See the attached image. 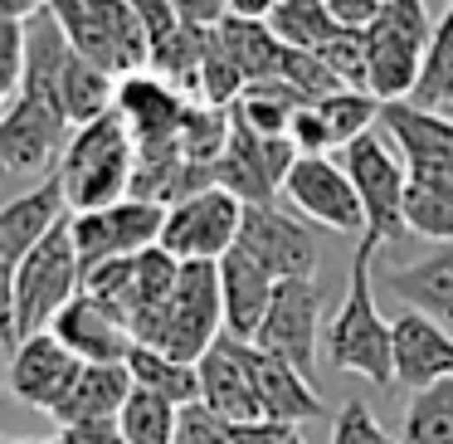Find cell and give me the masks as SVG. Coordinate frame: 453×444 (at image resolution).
<instances>
[{
  "label": "cell",
  "instance_id": "obj_1",
  "mask_svg": "<svg viewBox=\"0 0 453 444\" xmlns=\"http://www.w3.org/2000/svg\"><path fill=\"white\" fill-rule=\"evenodd\" d=\"M375 249L361 245L351 259V278H346V298L336 313L326 317V362L346 376H361L371 386H395V362H390V323H385L380 303H375L371 284Z\"/></svg>",
  "mask_w": 453,
  "mask_h": 444
},
{
  "label": "cell",
  "instance_id": "obj_2",
  "mask_svg": "<svg viewBox=\"0 0 453 444\" xmlns=\"http://www.w3.org/2000/svg\"><path fill=\"white\" fill-rule=\"evenodd\" d=\"M132 176H137V142H132L127 122L118 113H103V118L73 128L69 147H64V161H59L69 215L127 200Z\"/></svg>",
  "mask_w": 453,
  "mask_h": 444
},
{
  "label": "cell",
  "instance_id": "obj_3",
  "mask_svg": "<svg viewBox=\"0 0 453 444\" xmlns=\"http://www.w3.org/2000/svg\"><path fill=\"white\" fill-rule=\"evenodd\" d=\"M50 15L69 35L73 54L108 69L112 79L151 69V44L132 0H50Z\"/></svg>",
  "mask_w": 453,
  "mask_h": 444
},
{
  "label": "cell",
  "instance_id": "obj_4",
  "mask_svg": "<svg viewBox=\"0 0 453 444\" xmlns=\"http://www.w3.org/2000/svg\"><path fill=\"white\" fill-rule=\"evenodd\" d=\"M434 15L424 0H385L375 25L361 35L371 64V93L380 103H410L434 40Z\"/></svg>",
  "mask_w": 453,
  "mask_h": 444
},
{
  "label": "cell",
  "instance_id": "obj_5",
  "mask_svg": "<svg viewBox=\"0 0 453 444\" xmlns=\"http://www.w3.org/2000/svg\"><path fill=\"white\" fill-rule=\"evenodd\" d=\"M83 293V259L73 245V225L50 230V239L30 249V254L15 264V327H20V342L35 332H50L54 317Z\"/></svg>",
  "mask_w": 453,
  "mask_h": 444
},
{
  "label": "cell",
  "instance_id": "obj_6",
  "mask_svg": "<svg viewBox=\"0 0 453 444\" xmlns=\"http://www.w3.org/2000/svg\"><path fill=\"white\" fill-rule=\"evenodd\" d=\"M336 161L346 167L356 196H361V210H365V239L361 245H371L375 254H380L385 245H395V239L410 235V220H404V186H410V171H404L395 142L385 137L380 128H371L365 137H356L351 147H342Z\"/></svg>",
  "mask_w": 453,
  "mask_h": 444
},
{
  "label": "cell",
  "instance_id": "obj_7",
  "mask_svg": "<svg viewBox=\"0 0 453 444\" xmlns=\"http://www.w3.org/2000/svg\"><path fill=\"white\" fill-rule=\"evenodd\" d=\"M225 337V303H219V264H180L176 293L142 337L147 347L200 366V356Z\"/></svg>",
  "mask_w": 453,
  "mask_h": 444
},
{
  "label": "cell",
  "instance_id": "obj_8",
  "mask_svg": "<svg viewBox=\"0 0 453 444\" xmlns=\"http://www.w3.org/2000/svg\"><path fill=\"white\" fill-rule=\"evenodd\" d=\"M69 137H73V122L54 103L15 93V103L0 113V181L54 176Z\"/></svg>",
  "mask_w": 453,
  "mask_h": 444
},
{
  "label": "cell",
  "instance_id": "obj_9",
  "mask_svg": "<svg viewBox=\"0 0 453 444\" xmlns=\"http://www.w3.org/2000/svg\"><path fill=\"white\" fill-rule=\"evenodd\" d=\"M322 308H326V288L317 278H283L273 288V308H268L254 347L283 356L288 366L312 376L317 362H322Z\"/></svg>",
  "mask_w": 453,
  "mask_h": 444
},
{
  "label": "cell",
  "instance_id": "obj_10",
  "mask_svg": "<svg viewBox=\"0 0 453 444\" xmlns=\"http://www.w3.org/2000/svg\"><path fill=\"white\" fill-rule=\"evenodd\" d=\"M239 225H244V206L229 191L210 186L166 210L161 249L176 254L180 264H219L239 245Z\"/></svg>",
  "mask_w": 453,
  "mask_h": 444
},
{
  "label": "cell",
  "instance_id": "obj_11",
  "mask_svg": "<svg viewBox=\"0 0 453 444\" xmlns=\"http://www.w3.org/2000/svg\"><path fill=\"white\" fill-rule=\"evenodd\" d=\"M73 225V245H79L83 259V274L108 259H132L142 249L161 245V225H166V206L157 200H118V206H103V210H83V215H69Z\"/></svg>",
  "mask_w": 453,
  "mask_h": 444
},
{
  "label": "cell",
  "instance_id": "obj_12",
  "mask_svg": "<svg viewBox=\"0 0 453 444\" xmlns=\"http://www.w3.org/2000/svg\"><path fill=\"white\" fill-rule=\"evenodd\" d=\"M283 196L307 225L365 239V210H361V196H356V186H351L342 161L297 157V167L288 171V181H283Z\"/></svg>",
  "mask_w": 453,
  "mask_h": 444
},
{
  "label": "cell",
  "instance_id": "obj_13",
  "mask_svg": "<svg viewBox=\"0 0 453 444\" xmlns=\"http://www.w3.org/2000/svg\"><path fill=\"white\" fill-rule=\"evenodd\" d=\"M293 167H297V147L288 137H258V132L234 122L225 157L215 161V186L229 191L239 206H273L283 196V181Z\"/></svg>",
  "mask_w": 453,
  "mask_h": 444
},
{
  "label": "cell",
  "instance_id": "obj_14",
  "mask_svg": "<svg viewBox=\"0 0 453 444\" xmlns=\"http://www.w3.org/2000/svg\"><path fill=\"white\" fill-rule=\"evenodd\" d=\"M239 249L249 259L283 278H312L317 274V230L303 215H288L283 206H244V225H239Z\"/></svg>",
  "mask_w": 453,
  "mask_h": 444
},
{
  "label": "cell",
  "instance_id": "obj_15",
  "mask_svg": "<svg viewBox=\"0 0 453 444\" xmlns=\"http://www.w3.org/2000/svg\"><path fill=\"white\" fill-rule=\"evenodd\" d=\"M190 98L180 89H171L166 79H157L151 69L127 74L118 79V98H112V113L127 122L137 152H166L180 147V122H186Z\"/></svg>",
  "mask_w": 453,
  "mask_h": 444
},
{
  "label": "cell",
  "instance_id": "obj_16",
  "mask_svg": "<svg viewBox=\"0 0 453 444\" xmlns=\"http://www.w3.org/2000/svg\"><path fill=\"white\" fill-rule=\"evenodd\" d=\"M79 356L59 342L54 332H35L25 337L20 347L11 352V371H5V386L11 395H20L30 410H44V415H59V405L69 401L73 381L83 376Z\"/></svg>",
  "mask_w": 453,
  "mask_h": 444
},
{
  "label": "cell",
  "instance_id": "obj_17",
  "mask_svg": "<svg viewBox=\"0 0 453 444\" xmlns=\"http://www.w3.org/2000/svg\"><path fill=\"white\" fill-rule=\"evenodd\" d=\"M390 362L395 386L404 391H429L439 381H453V332L414 308H400L390 317Z\"/></svg>",
  "mask_w": 453,
  "mask_h": 444
},
{
  "label": "cell",
  "instance_id": "obj_18",
  "mask_svg": "<svg viewBox=\"0 0 453 444\" xmlns=\"http://www.w3.org/2000/svg\"><path fill=\"white\" fill-rule=\"evenodd\" d=\"M200 405L215 410L219 420H264L258 405V381H254V342H234L219 337L205 356H200Z\"/></svg>",
  "mask_w": 453,
  "mask_h": 444
},
{
  "label": "cell",
  "instance_id": "obj_19",
  "mask_svg": "<svg viewBox=\"0 0 453 444\" xmlns=\"http://www.w3.org/2000/svg\"><path fill=\"white\" fill-rule=\"evenodd\" d=\"M50 332L59 337V342L69 347L79 362H88V366H127L132 347H137L132 327L122 323V317L112 313L108 303H98L93 293H79V298H73V303L64 308L59 317H54Z\"/></svg>",
  "mask_w": 453,
  "mask_h": 444
},
{
  "label": "cell",
  "instance_id": "obj_20",
  "mask_svg": "<svg viewBox=\"0 0 453 444\" xmlns=\"http://www.w3.org/2000/svg\"><path fill=\"white\" fill-rule=\"evenodd\" d=\"M64 220H69V196H64V181H59V171H54V176L35 181L30 191H20L15 200L0 206V259L15 269L40 239H50V230L64 225Z\"/></svg>",
  "mask_w": 453,
  "mask_h": 444
},
{
  "label": "cell",
  "instance_id": "obj_21",
  "mask_svg": "<svg viewBox=\"0 0 453 444\" xmlns=\"http://www.w3.org/2000/svg\"><path fill=\"white\" fill-rule=\"evenodd\" d=\"M273 288L278 278L268 274L258 259H249L244 249H229L219 259V303H225V337L234 342H254L264 327L268 308H273Z\"/></svg>",
  "mask_w": 453,
  "mask_h": 444
},
{
  "label": "cell",
  "instance_id": "obj_22",
  "mask_svg": "<svg viewBox=\"0 0 453 444\" xmlns=\"http://www.w3.org/2000/svg\"><path fill=\"white\" fill-rule=\"evenodd\" d=\"M254 381H258L264 420L297 430V425L322 420V415H326V405H322V395H317L312 376H303L297 366H288L283 356H273V352H258V347H254Z\"/></svg>",
  "mask_w": 453,
  "mask_h": 444
},
{
  "label": "cell",
  "instance_id": "obj_23",
  "mask_svg": "<svg viewBox=\"0 0 453 444\" xmlns=\"http://www.w3.org/2000/svg\"><path fill=\"white\" fill-rule=\"evenodd\" d=\"M385 288L395 293L400 308H414V313L434 317L439 327L453 332V245H439L434 254L395 269L385 278Z\"/></svg>",
  "mask_w": 453,
  "mask_h": 444
},
{
  "label": "cell",
  "instance_id": "obj_24",
  "mask_svg": "<svg viewBox=\"0 0 453 444\" xmlns=\"http://www.w3.org/2000/svg\"><path fill=\"white\" fill-rule=\"evenodd\" d=\"M132 391L137 386H132L127 366H83V376L73 381L69 401L59 405L54 420H59V430H69V425H118Z\"/></svg>",
  "mask_w": 453,
  "mask_h": 444
},
{
  "label": "cell",
  "instance_id": "obj_25",
  "mask_svg": "<svg viewBox=\"0 0 453 444\" xmlns=\"http://www.w3.org/2000/svg\"><path fill=\"white\" fill-rule=\"evenodd\" d=\"M215 40H219V50L229 54V64L244 74V83L278 79L283 40H278L264 20H234V15H225V20H219V30H215Z\"/></svg>",
  "mask_w": 453,
  "mask_h": 444
},
{
  "label": "cell",
  "instance_id": "obj_26",
  "mask_svg": "<svg viewBox=\"0 0 453 444\" xmlns=\"http://www.w3.org/2000/svg\"><path fill=\"white\" fill-rule=\"evenodd\" d=\"M127 371H132V386H137V391H151V395H161V401L180 405V410H186V405H200V366L176 362V356L137 342L127 356Z\"/></svg>",
  "mask_w": 453,
  "mask_h": 444
},
{
  "label": "cell",
  "instance_id": "obj_27",
  "mask_svg": "<svg viewBox=\"0 0 453 444\" xmlns=\"http://www.w3.org/2000/svg\"><path fill=\"white\" fill-rule=\"evenodd\" d=\"M297 108H307V98L293 89V83L264 79V83H249V89L239 93V103L229 108V118H234L239 128L258 132V137H288Z\"/></svg>",
  "mask_w": 453,
  "mask_h": 444
},
{
  "label": "cell",
  "instance_id": "obj_28",
  "mask_svg": "<svg viewBox=\"0 0 453 444\" xmlns=\"http://www.w3.org/2000/svg\"><path fill=\"white\" fill-rule=\"evenodd\" d=\"M112 98H118V79H112L108 69H98V64H88L83 54H73L69 69H64V83H59L64 118H69L73 128H83V122L112 113Z\"/></svg>",
  "mask_w": 453,
  "mask_h": 444
},
{
  "label": "cell",
  "instance_id": "obj_29",
  "mask_svg": "<svg viewBox=\"0 0 453 444\" xmlns=\"http://www.w3.org/2000/svg\"><path fill=\"white\" fill-rule=\"evenodd\" d=\"M400 444H453V381L410 395L400 420Z\"/></svg>",
  "mask_w": 453,
  "mask_h": 444
},
{
  "label": "cell",
  "instance_id": "obj_30",
  "mask_svg": "<svg viewBox=\"0 0 453 444\" xmlns=\"http://www.w3.org/2000/svg\"><path fill=\"white\" fill-rule=\"evenodd\" d=\"M122 444H176L180 434V405L161 401L151 391H132L118 415Z\"/></svg>",
  "mask_w": 453,
  "mask_h": 444
},
{
  "label": "cell",
  "instance_id": "obj_31",
  "mask_svg": "<svg viewBox=\"0 0 453 444\" xmlns=\"http://www.w3.org/2000/svg\"><path fill=\"white\" fill-rule=\"evenodd\" d=\"M419 108H453V0L443 5L439 25H434V40H429V54H424V74L414 83V98Z\"/></svg>",
  "mask_w": 453,
  "mask_h": 444
},
{
  "label": "cell",
  "instance_id": "obj_32",
  "mask_svg": "<svg viewBox=\"0 0 453 444\" xmlns=\"http://www.w3.org/2000/svg\"><path fill=\"white\" fill-rule=\"evenodd\" d=\"M268 30L288 44V50H322L326 40H336V20L326 15V0H283L268 20Z\"/></svg>",
  "mask_w": 453,
  "mask_h": 444
},
{
  "label": "cell",
  "instance_id": "obj_33",
  "mask_svg": "<svg viewBox=\"0 0 453 444\" xmlns=\"http://www.w3.org/2000/svg\"><path fill=\"white\" fill-rule=\"evenodd\" d=\"M312 108L322 113V122L332 128L336 152H342V147H351L356 137H365V132H371L375 122H380V108H385V103H380V98H371V93L342 89V93H332V98L312 103Z\"/></svg>",
  "mask_w": 453,
  "mask_h": 444
},
{
  "label": "cell",
  "instance_id": "obj_34",
  "mask_svg": "<svg viewBox=\"0 0 453 444\" xmlns=\"http://www.w3.org/2000/svg\"><path fill=\"white\" fill-rule=\"evenodd\" d=\"M244 74L229 64V54L219 50L215 30H210V44H205V59H200V83H196V103H210V108H234L239 93H244Z\"/></svg>",
  "mask_w": 453,
  "mask_h": 444
},
{
  "label": "cell",
  "instance_id": "obj_35",
  "mask_svg": "<svg viewBox=\"0 0 453 444\" xmlns=\"http://www.w3.org/2000/svg\"><path fill=\"white\" fill-rule=\"evenodd\" d=\"M278 79L293 83L307 103H322V98H332V93H342V79H336V74L326 69V59H322V54H312V50H288V44H283Z\"/></svg>",
  "mask_w": 453,
  "mask_h": 444
},
{
  "label": "cell",
  "instance_id": "obj_36",
  "mask_svg": "<svg viewBox=\"0 0 453 444\" xmlns=\"http://www.w3.org/2000/svg\"><path fill=\"white\" fill-rule=\"evenodd\" d=\"M326 59V69L342 79V89H356V93H371V64H365V40L361 35H336V40H326L322 50H317ZM375 98V93H371Z\"/></svg>",
  "mask_w": 453,
  "mask_h": 444
},
{
  "label": "cell",
  "instance_id": "obj_37",
  "mask_svg": "<svg viewBox=\"0 0 453 444\" xmlns=\"http://www.w3.org/2000/svg\"><path fill=\"white\" fill-rule=\"evenodd\" d=\"M332 444H400V434H390L380 420H375V410L361 401V395H351V401L336 410V425H332Z\"/></svg>",
  "mask_w": 453,
  "mask_h": 444
},
{
  "label": "cell",
  "instance_id": "obj_38",
  "mask_svg": "<svg viewBox=\"0 0 453 444\" xmlns=\"http://www.w3.org/2000/svg\"><path fill=\"white\" fill-rule=\"evenodd\" d=\"M25 79V20L0 15V98H11Z\"/></svg>",
  "mask_w": 453,
  "mask_h": 444
},
{
  "label": "cell",
  "instance_id": "obj_39",
  "mask_svg": "<svg viewBox=\"0 0 453 444\" xmlns=\"http://www.w3.org/2000/svg\"><path fill=\"white\" fill-rule=\"evenodd\" d=\"M176 444H234V425L219 420L215 410H205V405H186V410H180Z\"/></svg>",
  "mask_w": 453,
  "mask_h": 444
},
{
  "label": "cell",
  "instance_id": "obj_40",
  "mask_svg": "<svg viewBox=\"0 0 453 444\" xmlns=\"http://www.w3.org/2000/svg\"><path fill=\"white\" fill-rule=\"evenodd\" d=\"M288 142L297 147V157H326V152L336 147L332 142V128L322 122V113L307 103V108H297V118H293V128H288Z\"/></svg>",
  "mask_w": 453,
  "mask_h": 444
},
{
  "label": "cell",
  "instance_id": "obj_41",
  "mask_svg": "<svg viewBox=\"0 0 453 444\" xmlns=\"http://www.w3.org/2000/svg\"><path fill=\"white\" fill-rule=\"evenodd\" d=\"M132 11H137V20H142V30H147V44H151V54L161 50V44H171L186 25H180V15L171 11V0H132Z\"/></svg>",
  "mask_w": 453,
  "mask_h": 444
},
{
  "label": "cell",
  "instance_id": "obj_42",
  "mask_svg": "<svg viewBox=\"0 0 453 444\" xmlns=\"http://www.w3.org/2000/svg\"><path fill=\"white\" fill-rule=\"evenodd\" d=\"M385 0H326V15L336 20V30L346 35H365L375 25V15H380Z\"/></svg>",
  "mask_w": 453,
  "mask_h": 444
},
{
  "label": "cell",
  "instance_id": "obj_43",
  "mask_svg": "<svg viewBox=\"0 0 453 444\" xmlns=\"http://www.w3.org/2000/svg\"><path fill=\"white\" fill-rule=\"evenodd\" d=\"M171 11L180 15V25H190V30H219V20H225V0H171Z\"/></svg>",
  "mask_w": 453,
  "mask_h": 444
},
{
  "label": "cell",
  "instance_id": "obj_44",
  "mask_svg": "<svg viewBox=\"0 0 453 444\" xmlns=\"http://www.w3.org/2000/svg\"><path fill=\"white\" fill-rule=\"evenodd\" d=\"M54 444H122V434L118 425H69V430H59Z\"/></svg>",
  "mask_w": 453,
  "mask_h": 444
},
{
  "label": "cell",
  "instance_id": "obj_45",
  "mask_svg": "<svg viewBox=\"0 0 453 444\" xmlns=\"http://www.w3.org/2000/svg\"><path fill=\"white\" fill-rule=\"evenodd\" d=\"M283 5V0H225V11L234 15V20H273V11Z\"/></svg>",
  "mask_w": 453,
  "mask_h": 444
},
{
  "label": "cell",
  "instance_id": "obj_46",
  "mask_svg": "<svg viewBox=\"0 0 453 444\" xmlns=\"http://www.w3.org/2000/svg\"><path fill=\"white\" fill-rule=\"evenodd\" d=\"M50 0H0V11L11 15V20H30V15H40Z\"/></svg>",
  "mask_w": 453,
  "mask_h": 444
},
{
  "label": "cell",
  "instance_id": "obj_47",
  "mask_svg": "<svg viewBox=\"0 0 453 444\" xmlns=\"http://www.w3.org/2000/svg\"><path fill=\"white\" fill-rule=\"evenodd\" d=\"M288 444H307V440H303V434H293V440H288Z\"/></svg>",
  "mask_w": 453,
  "mask_h": 444
},
{
  "label": "cell",
  "instance_id": "obj_48",
  "mask_svg": "<svg viewBox=\"0 0 453 444\" xmlns=\"http://www.w3.org/2000/svg\"><path fill=\"white\" fill-rule=\"evenodd\" d=\"M0 444H20V440H5V434H0Z\"/></svg>",
  "mask_w": 453,
  "mask_h": 444
},
{
  "label": "cell",
  "instance_id": "obj_49",
  "mask_svg": "<svg viewBox=\"0 0 453 444\" xmlns=\"http://www.w3.org/2000/svg\"><path fill=\"white\" fill-rule=\"evenodd\" d=\"M0 401H5V381H0Z\"/></svg>",
  "mask_w": 453,
  "mask_h": 444
},
{
  "label": "cell",
  "instance_id": "obj_50",
  "mask_svg": "<svg viewBox=\"0 0 453 444\" xmlns=\"http://www.w3.org/2000/svg\"><path fill=\"white\" fill-rule=\"evenodd\" d=\"M0 103H5V98H0ZM0 113H5V108H0Z\"/></svg>",
  "mask_w": 453,
  "mask_h": 444
},
{
  "label": "cell",
  "instance_id": "obj_51",
  "mask_svg": "<svg viewBox=\"0 0 453 444\" xmlns=\"http://www.w3.org/2000/svg\"><path fill=\"white\" fill-rule=\"evenodd\" d=\"M20 444H30V440H20Z\"/></svg>",
  "mask_w": 453,
  "mask_h": 444
}]
</instances>
